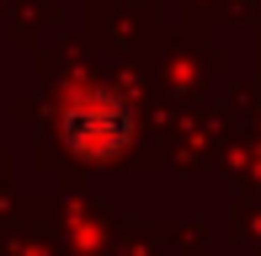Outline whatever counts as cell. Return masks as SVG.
Returning <instances> with one entry per match:
<instances>
[{
	"instance_id": "6da1fadb",
	"label": "cell",
	"mask_w": 261,
	"mask_h": 256,
	"mask_svg": "<svg viewBox=\"0 0 261 256\" xmlns=\"http://www.w3.org/2000/svg\"><path fill=\"white\" fill-rule=\"evenodd\" d=\"M134 134V112L117 91H86L64 107V144L86 160H112Z\"/></svg>"
}]
</instances>
